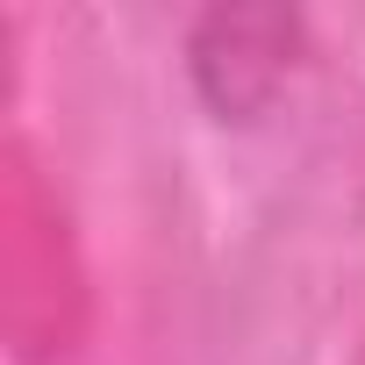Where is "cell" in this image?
<instances>
[{
	"label": "cell",
	"instance_id": "obj_1",
	"mask_svg": "<svg viewBox=\"0 0 365 365\" xmlns=\"http://www.w3.org/2000/svg\"><path fill=\"white\" fill-rule=\"evenodd\" d=\"M315 58L294 0H215L179 29V79L215 129H265Z\"/></svg>",
	"mask_w": 365,
	"mask_h": 365
}]
</instances>
